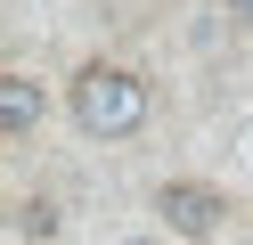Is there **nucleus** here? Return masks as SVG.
<instances>
[{
	"label": "nucleus",
	"mask_w": 253,
	"mask_h": 245,
	"mask_svg": "<svg viewBox=\"0 0 253 245\" xmlns=\"http://www.w3.org/2000/svg\"><path fill=\"white\" fill-rule=\"evenodd\" d=\"M74 123L90 139H131L147 123V82L131 65H82L74 74Z\"/></svg>",
	"instance_id": "obj_1"
},
{
	"label": "nucleus",
	"mask_w": 253,
	"mask_h": 245,
	"mask_svg": "<svg viewBox=\"0 0 253 245\" xmlns=\"http://www.w3.org/2000/svg\"><path fill=\"white\" fill-rule=\"evenodd\" d=\"M0 123H8V139H33V123H41V98H33V74H0Z\"/></svg>",
	"instance_id": "obj_3"
},
{
	"label": "nucleus",
	"mask_w": 253,
	"mask_h": 245,
	"mask_svg": "<svg viewBox=\"0 0 253 245\" xmlns=\"http://www.w3.org/2000/svg\"><path fill=\"white\" fill-rule=\"evenodd\" d=\"M115 245H155V237H115Z\"/></svg>",
	"instance_id": "obj_6"
},
{
	"label": "nucleus",
	"mask_w": 253,
	"mask_h": 245,
	"mask_svg": "<svg viewBox=\"0 0 253 245\" xmlns=\"http://www.w3.org/2000/svg\"><path fill=\"white\" fill-rule=\"evenodd\" d=\"M229 16H237V25H253V0H229Z\"/></svg>",
	"instance_id": "obj_5"
},
{
	"label": "nucleus",
	"mask_w": 253,
	"mask_h": 245,
	"mask_svg": "<svg viewBox=\"0 0 253 245\" xmlns=\"http://www.w3.org/2000/svg\"><path fill=\"white\" fill-rule=\"evenodd\" d=\"M17 229H25V237H49L57 212H49V204H17Z\"/></svg>",
	"instance_id": "obj_4"
},
{
	"label": "nucleus",
	"mask_w": 253,
	"mask_h": 245,
	"mask_svg": "<svg viewBox=\"0 0 253 245\" xmlns=\"http://www.w3.org/2000/svg\"><path fill=\"white\" fill-rule=\"evenodd\" d=\"M164 212H171L180 237H212V229H220V196L196 188V180H171V188H164Z\"/></svg>",
	"instance_id": "obj_2"
}]
</instances>
